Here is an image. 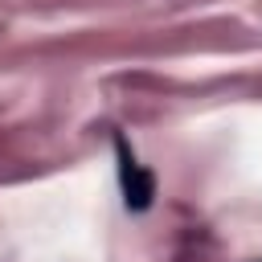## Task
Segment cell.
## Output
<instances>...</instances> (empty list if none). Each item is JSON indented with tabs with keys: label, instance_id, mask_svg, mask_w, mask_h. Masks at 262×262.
Masks as SVG:
<instances>
[{
	"label": "cell",
	"instance_id": "cell-1",
	"mask_svg": "<svg viewBox=\"0 0 262 262\" xmlns=\"http://www.w3.org/2000/svg\"><path fill=\"white\" fill-rule=\"evenodd\" d=\"M115 151H119V180H123V201H127V209H131V213L151 209V201H156V176L131 156V147H127L123 135H115Z\"/></svg>",
	"mask_w": 262,
	"mask_h": 262
}]
</instances>
